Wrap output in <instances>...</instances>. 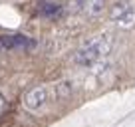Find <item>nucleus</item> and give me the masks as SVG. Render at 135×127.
<instances>
[{
    "instance_id": "5",
    "label": "nucleus",
    "mask_w": 135,
    "mask_h": 127,
    "mask_svg": "<svg viewBox=\"0 0 135 127\" xmlns=\"http://www.w3.org/2000/svg\"><path fill=\"white\" fill-rule=\"evenodd\" d=\"M38 14L46 18H56L62 14V6L56 2H48V0H40L38 2Z\"/></svg>"
},
{
    "instance_id": "1",
    "label": "nucleus",
    "mask_w": 135,
    "mask_h": 127,
    "mask_svg": "<svg viewBox=\"0 0 135 127\" xmlns=\"http://www.w3.org/2000/svg\"><path fill=\"white\" fill-rule=\"evenodd\" d=\"M111 46H113V40H111L109 34H101L91 38L89 42H85L80 50L74 54V62L81 68H93L101 60L105 58L111 52Z\"/></svg>"
},
{
    "instance_id": "4",
    "label": "nucleus",
    "mask_w": 135,
    "mask_h": 127,
    "mask_svg": "<svg viewBox=\"0 0 135 127\" xmlns=\"http://www.w3.org/2000/svg\"><path fill=\"white\" fill-rule=\"evenodd\" d=\"M0 48L12 50V48H24V50H32L36 48V42L24 34H14V36H0Z\"/></svg>"
},
{
    "instance_id": "3",
    "label": "nucleus",
    "mask_w": 135,
    "mask_h": 127,
    "mask_svg": "<svg viewBox=\"0 0 135 127\" xmlns=\"http://www.w3.org/2000/svg\"><path fill=\"white\" fill-rule=\"evenodd\" d=\"M48 101V89L44 85H38V87H32L28 93L24 95V105L28 107L30 111H38L46 105Z\"/></svg>"
},
{
    "instance_id": "6",
    "label": "nucleus",
    "mask_w": 135,
    "mask_h": 127,
    "mask_svg": "<svg viewBox=\"0 0 135 127\" xmlns=\"http://www.w3.org/2000/svg\"><path fill=\"white\" fill-rule=\"evenodd\" d=\"M103 6H105V0H85V8L84 12L88 14V16H99L101 12H103Z\"/></svg>"
},
{
    "instance_id": "8",
    "label": "nucleus",
    "mask_w": 135,
    "mask_h": 127,
    "mask_svg": "<svg viewBox=\"0 0 135 127\" xmlns=\"http://www.w3.org/2000/svg\"><path fill=\"white\" fill-rule=\"evenodd\" d=\"M123 2H127V4H131V6L135 4V0H123Z\"/></svg>"
},
{
    "instance_id": "2",
    "label": "nucleus",
    "mask_w": 135,
    "mask_h": 127,
    "mask_svg": "<svg viewBox=\"0 0 135 127\" xmlns=\"http://www.w3.org/2000/svg\"><path fill=\"white\" fill-rule=\"evenodd\" d=\"M109 18L117 22L121 28H133L135 26V8L127 2H115L109 10Z\"/></svg>"
},
{
    "instance_id": "7",
    "label": "nucleus",
    "mask_w": 135,
    "mask_h": 127,
    "mask_svg": "<svg viewBox=\"0 0 135 127\" xmlns=\"http://www.w3.org/2000/svg\"><path fill=\"white\" fill-rule=\"evenodd\" d=\"M70 93H72V81H60V84L56 85V95H58L60 99L70 97Z\"/></svg>"
}]
</instances>
